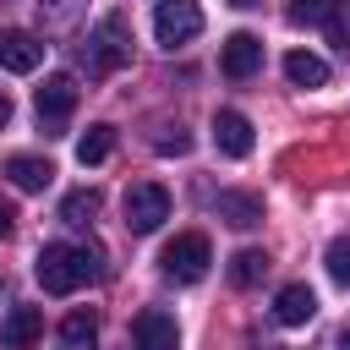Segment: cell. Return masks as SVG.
Wrapping results in <instances>:
<instances>
[{"label": "cell", "mask_w": 350, "mask_h": 350, "mask_svg": "<svg viewBox=\"0 0 350 350\" xmlns=\"http://www.w3.org/2000/svg\"><path fill=\"white\" fill-rule=\"evenodd\" d=\"M33 273H38L44 295H71V290H82L88 279H98V273H104V252H98L93 241H88V246L49 241V246L38 252V262H33Z\"/></svg>", "instance_id": "obj_1"}, {"label": "cell", "mask_w": 350, "mask_h": 350, "mask_svg": "<svg viewBox=\"0 0 350 350\" xmlns=\"http://www.w3.org/2000/svg\"><path fill=\"white\" fill-rule=\"evenodd\" d=\"M120 66H131V27H126V16H104L82 44V71L88 77H115Z\"/></svg>", "instance_id": "obj_2"}, {"label": "cell", "mask_w": 350, "mask_h": 350, "mask_svg": "<svg viewBox=\"0 0 350 350\" xmlns=\"http://www.w3.org/2000/svg\"><path fill=\"white\" fill-rule=\"evenodd\" d=\"M208 262H213V246H208L202 230H180V235L159 252V268H164V279H175V284H197V279L208 273Z\"/></svg>", "instance_id": "obj_3"}, {"label": "cell", "mask_w": 350, "mask_h": 350, "mask_svg": "<svg viewBox=\"0 0 350 350\" xmlns=\"http://www.w3.org/2000/svg\"><path fill=\"white\" fill-rule=\"evenodd\" d=\"M126 230L131 235H153L164 219H170V191L159 186V180H137V186H126Z\"/></svg>", "instance_id": "obj_4"}, {"label": "cell", "mask_w": 350, "mask_h": 350, "mask_svg": "<svg viewBox=\"0 0 350 350\" xmlns=\"http://www.w3.org/2000/svg\"><path fill=\"white\" fill-rule=\"evenodd\" d=\"M77 98H82V88H77V77H71V71H55V77H44V88H38V98H33V109H38V126L55 137V131L71 120Z\"/></svg>", "instance_id": "obj_5"}, {"label": "cell", "mask_w": 350, "mask_h": 350, "mask_svg": "<svg viewBox=\"0 0 350 350\" xmlns=\"http://www.w3.org/2000/svg\"><path fill=\"white\" fill-rule=\"evenodd\" d=\"M153 33H159L164 49L191 44V38L202 33V5H197V0H159V11H153Z\"/></svg>", "instance_id": "obj_6"}, {"label": "cell", "mask_w": 350, "mask_h": 350, "mask_svg": "<svg viewBox=\"0 0 350 350\" xmlns=\"http://www.w3.org/2000/svg\"><path fill=\"white\" fill-rule=\"evenodd\" d=\"M38 60H44V38H38V33H27V27H0V71L27 77V71H38Z\"/></svg>", "instance_id": "obj_7"}, {"label": "cell", "mask_w": 350, "mask_h": 350, "mask_svg": "<svg viewBox=\"0 0 350 350\" xmlns=\"http://www.w3.org/2000/svg\"><path fill=\"white\" fill-rule=\"evenodd\" d=\"M131 350H180V328L170 312L148 306L137 323H131Z\"/></svg>", "instance_id": "obj_8"}, {"label": "cell", "mask_w": 350, "mask_h": 350, "mask_svg": "<svg viewBox=\"0 0 350 350\" xmlns=\"http://www.w3.org/2000/svg\"><path fill=\"white\" fill-rule=\"evenodd\" d=\"M219 66H224V77L246 82V77L262 66V38H257V33H230L224 49H219Z\"/></svg>", "instance_id": "obj_9"}, {"label": "cell", "mask_w": 350, "mask_h": 350, "mask_svg": "<svg viewBox=\"0 0 350 350\" xmlns=\"http://www.w3.org/2000/svg\"><path fill=\"white\" fill-rule=\"evenodd\" d=\"M213 148L224 159H246L252 153V120L241 109H213Z\"/></svg>", "instance_id": "obj_10"}, {"label": "cell", "mask_w": 350, "mask_h": 350, "mask_svg": "<svg viewBox=\"0 0 350 350\" xmlns=\"http://www.w3.org/2000/svg\"><path fill=\"white\" fill-rule=\"evenodd\" d=\"M44 339V312L38 306H11L0 323V350H33Z\"/></svg>", "instance_id": "obj_11"}, {"label": "cell", "mask_w": 350, "mask_h": 350, "mask_svg": "<svg viewBox=\"0 0 350 350\" xmlns=\"http://www.w3.org/2000/svg\"><path fill=\"white\" fill-rule=\"evenodd\" d=\"M213 213L235 230H257L262 224V197L257 191H213Z\"/></svg>", "instance_id": "obj_12"}, {"label": "cell", "mask_w": 350, "mask_h": 350, "mask_svg": "<svg viewBox=\"0 0 350 350\" xmlns=\"http://www.w3.org/2000/svg\"><path fill=\"white\" fill-rule=\"evenodd\" d=\"M5 180H11L16 191H44V186L55 180V164L38 159V153H11V159H5Z\"/></svg>", "instance_id": "obj_13"}, {"label": "cell", "mask_w": 350, "mask_h": 350, "mask_svg": "<svg viewBox=\"0 0 350 350\" xmlns=\"http://www.w3.org/2000/svg\"><path fill=\"white\" fill-rule=\"evenodd\" d=\"M312 312H317V295L306 284H284L273 295V323L279 328H301V323H312Z\"/></svg>", "instance_id": "obj_14"}, {"label": "cell", "mask_w": 350, "mask_h": 350, "mask_svg": "<svg viewBox=\"0 0 350 350\" xmlns=\"http://www.w3.org/2000/svg\"><path fill=\"white\" fill-rule=\"evenodd\" d=\"M284 77H290L295 88H323V82H328V60L312 55V49H290V55H284Z\"/></svg>", "instance_id": "obj_15"}, {"label": "cell", "mask_w": 350, "mask_h": 350, "mask_svg": "<svg viewBox=\"0 0 350 350\" xmlns=\"http://www.w3.org/2000/svg\"><path fill=\"white\" fill-rule=\"evenodd\" d=\"M268 279V252L262 246H241L235 257H230V284L235 290H252V284H262Z\"/></svg>", "instance_id": "obj_16"}, {"label": "cell", "mask_w": 350, "mask_h": 350, "mask_svg": "<svg viewBox=\"0 0 350 350\" xmlns=\"http://www.w3.org/2000/svg\"><path fill=\"white\" fill-rule=\"evenodd\" d=\"M60 339H66V350H93V339H98V317H93L88 306L66 312V323H60Z\"/></svg>", "instance_id": "obj_17"}, {"label": "cell", "mask_w": 350, "mask_h": 350, "mask_svg": "<svg viewBox=\"0 0 350 350\" xmlns=\"http://www.w3.org/2000/svg\"><path fill=\"white\" fill-rule=\"evenodd\" d=\"M109 148H115V126H88L82 137H77V164H104L109 159Z\"/></svg>", "instance_id": "obj_18"}, {"label": "cell", "mask_w": 350, "mask_h": 350, "mask_svg": "<svg viewBox=\"0 0 350 350\" xmlns=\"http://www.w3.org/2000/svg\"><path fill=\"white\" fill-rule=\"evenodd\" d=\"M33 5H38V22L49 33H66V27H77V16H82L88 0H33Z\"/></svg>", "instance_id": "obj_19"}, {"label": "cell", "mask_w": 350, "mask_h": 350, "mask_svg": "<svg viewBox=\"0 0 350 350\" xmlns=\"http://www.w3.org/2000/svg\"><path fill=\"white\" fill-rule=\"evenodd\" d=\"M98 202H104V197H98L93 186H82V191H66V197H60V219H66V224H93Z\"/></svg>", "instance_id": "obj_20"}, {"label": "cell", "mask_w": 350, "mask_h": 350, "mask_svg": "<svg viewBox=\"0 0 350 350\" xmlns=\"http://www.w3.org/2000/svg\"><path fill=\"white\" fill-rule=\"evenodd\" d=\"M323 27H328V44H334L339 55H350V0H328Z\"/></svg>", "instance_id": "obj_21"}, {"label": "cell", "mask_w": 350, "mask_h": 350, "mask_svg": "<svg viewBox=\"0 0 350 350\" xmlns=\"http://www.w3.org/2000/svg\"><path fill=\"white\" fill-rule=\"evenodd\" d=\"M284 16H290V27H312V22L328 16V0H290Z\"/></svg>", "instance_id": "obj_22"}, {"label": "cell", "mask_w": 350, "mask_h": 350, "mask_svg": "<svg viewBox=\"0 0 350 350\" xmlns=\"http://www.w3.org/2000/svg\"><path fill=\"white\" fill-rule=\"evenodd\" d=\"M328 273H334L339 284H350V241H345V235L328 246Z\"/></svg>", "instance_id": "obj_23"}, {"label": "cell", "mask_w": 350, "mask_h": 350, "mask_svg": "<svg viewBox=\"0 0 350 350\" xmlns=\"http://www.w3.org/2000/svg\"><path fill=\"white\" fill-rule=\"evenodd\" d=\"M153 148H159V153H186V148H191V137H186L180 126H159V137H153Z\"/></svg>", "instance_id": "obj_24"}, {"label": "cell", "mask_w": 350, "mask_h": 350, "mask_svg": "<svg viewBox=\"0 0 350 350\" xmlns=\"http://www.w3.org/2000/svg\"><path fill=\"white\" fill-rule=\"evenodd\" d=\"M11 224H16V208H11V202H5V197H0V241H5V235H11Z\"/></svg>", "instance_id": "obj_25"}, {"label": "cell", "mask_w": 350, "mask_h": 350, "mask_svg": "<svg viewBox=\"0 0 350 350\" xmlns=\"http://www.w3.org/2000/svg\"><path fill=\"white\" fill-rule=\"evenodd\" d=\"M5 120H11V98H5V88H0V131H5Z\"/></svg>", "instance_id": "obj_26"}, {"label": "cell", "mask_w": 350, "mask_h": 350, "mask_svg": "<svg viewBox=\"0 0 350 350\" xmlns=\"http://www.w3.org/2000/svg\"><path fill=\"white\" fill-rule=\"evenodd\" d=\"M334 350H350V328H345V334H339V345H334Z\"/></svg>", "instance_id": "obj_27"}, {"label": "cell", "mask_w": 350, "mask_h": 350, "mask_svg": "<svg viewBox=\"0 0 350 350\" xmlns=\"http://www.w3.org/2000/svg\"><path fill=\"white\" fill-rule=\"evenodd\" d=\"M230 5H257V0H230Z\"/></svg>", "instance_id": "obj_28"}]
</instances>
